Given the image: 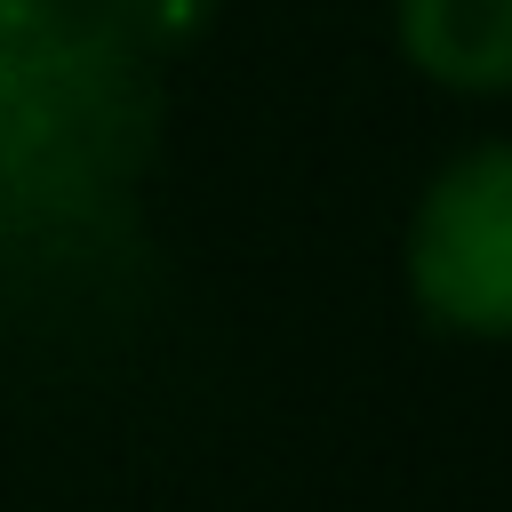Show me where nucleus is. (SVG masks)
I'll list each match as a JSON object with an SVG mask.
<instances>
[{
  "mask_svg": "<svg viewBox=\"0 0 512 512\" xmlns=\"http://www.w3.org/2000/svg\"><path fill=\"white\" fill-rule=\"evenodd\" d=\"M400 264L440 336L512 344V136H480L424 176Z\"/></svg>",
  "mask_w": 512,
  "mask_h": 512,
  "instance_id": "1",
  "label": "nucleus"
},
{
  "mask_svg": "<svg viewBox=\"0 0 512 512\" xmlns=\"http://www.w3.org/2000/svg\"><path fill=\"white\" fill-rule=\"evenodd\" d=\"M392 40L448 96H512V0H392Z\"/></svg>",
  "mask_w": 512,
  "mask_h": 512,
  "instance_id": "2",
  "label": "nucleus"
}]
</instances>
